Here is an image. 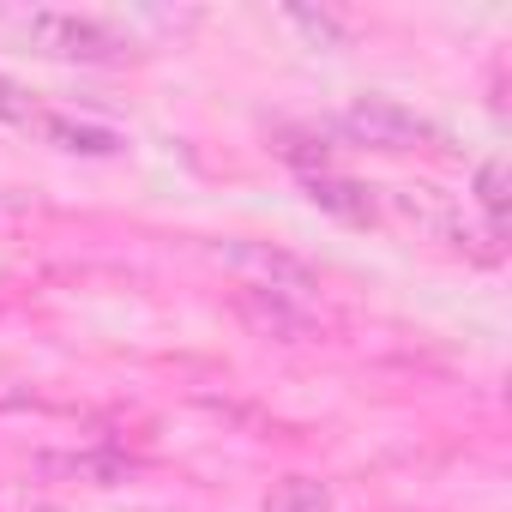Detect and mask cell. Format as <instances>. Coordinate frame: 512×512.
<instances>
[{"instance_id": "1", "label": "cell", "mask_w": 512, "mask_h": 512, "mask_svg": "<svg viewBox=\"0 0 512 512\" xmlns=\"http://www.w3.org/2000/svg\"><path fill=\"white\" fill-rule=\"evenodd\" d=\"M211 253H217L229 272L247 278L241 290H272V296H296V302H308V296L320 290V278L296 260V253H284V247H272V241H217Z\"/></svg>"}, {"instance_id": "2", "label": "cell", "mask_w": 512, "mask_h": 512, "mask_svg": "<svg viewBox=\"0 0 512 512\" xmlns=\"http://www.w3.org/2000/svg\"><path fill=\"white\" fill-rule=\"evenodd\" d=\"M25 37H31V49H43L55 61H91V67L121 61V37L103 19H85V13H31Z\"/></svg>"}, {"instance_id": "3", "label": "cell", "mask_w": 512, "mask_h": 512, "mask_svg": "<svg viewBox=\"0 0 512 512\" xmlns=\"http://www.w3.org/2000/svg\"><path fill=\"white\" fill-rule=\"evenodd\" d=\"M235 314L247 320L253 338H272V344H314L320 320L308 302L296 296H272V290H235Z\"/></svg>"}, {"instance_id": "4", "label": "cell", "mask_w": 512, "mask_h": 512, "mask_svg": "<svg viewBox=\"0 0 512 512\" xmlns=\"http://www.w3.org/2000/svg\"><path fill=\"white\" fill-rule=\"evenodd\" d=\"M344 127H350L362 145H380V151H416L422 139H434V127H428L416 109L392 103V97H356L350 115H344Z\"/></svg>"}, {"instance_id": "5", "label": "cell", "mask_w": 512, "mask_h": 512, "mask_svg": "<svg viewBox=\"0 0 512 512\" xmlns=\"http://www.w3.org/2000/svg\"><path fill=\"white\" fill-rule=\"evenodd\" d=\"M308 193H314V205H326V211H338V217H350V223H368L374 217V205H368V187H356V181H344V175H308Z\"/></svg>"}, {"instance_id": "6", "label": "cell", "mask_w": 512, "mask_h": 512, "mask_svg": "<svg viewBox=\"0 0 512 512\" xmlns=\"http://www.w3.org/2000/svg\"><path fill=\"white\" fill-rule=\"evenodd\" d=\"M266 512H332V488L320 476H284V482H272Z\"/></svg>"}, {"instance_id": "7", "label": "cell", "mask_w": 512, "mask_h": 512, "mask_svg": "<svg viewBox=\"0 0 512 512\" xmlns=\"http://www.w3.org/2000/svg\"><path fill=\"white\" fill-rule=\"evenodd\" d=\"M43 133H49V139H61L67 151H91V157H109V151L121 145L115 133H103V127H79V121H61V115H49V121H43Z\"/></svg>"}, {"instance_id": "8", "label": "cell", "mask_w": 512, "mask_h": 512, "mask_svg": "<svg viewBox=\"0 0 512 512\" xmlns=\"http://www.w3.org/2000/svg\"><path fill=\"white\" fill-rule=\"evenodd\" d=\"M476 199H482V211H488V235L500 241V223H506V163H500V157L476 169Z\"/></svg>"}, {"instance_id": "9", "label": "cell", "mask_w": 512, "mask_h": 512, "mask_svg": "<svg viewBox=\"0 0 512 512\" xmlns=\"http://www.w3.org/2000/svg\"><path fill=\"white\" fill-rule=\"evenodd\" d=\"M0 121H31V103H25V91L0 73Z\"/></svg>"}, {"instance_id": "10", "label": "cell", "mask_w": 512, "mask_h": 512, "mask_svg": "<svg viewBox=\"0 0 512 512\" xmlns=\"http://www.w3.org/2000/svg\"><path fill=\"white\" fill-rule=\"evenodd\" d=\"M290 19H296V25H302V31H308V37H326V43H332V37H338V25H332V19H326V13H290Z\"/></svg>"}, {"instance_id": "11", "label": "cell", "mask_w": 512, "mask_h": 512, "mask_svg": "<svg viewBox=\"0 0 512 512\" xmlns=\"http://www.w3.org/2000/svg\"><path fill=\"white\" fill-rule=\"evenodd\" d=\"M31 512H55V506H31Z\"/></svg>"}]
</instances>
